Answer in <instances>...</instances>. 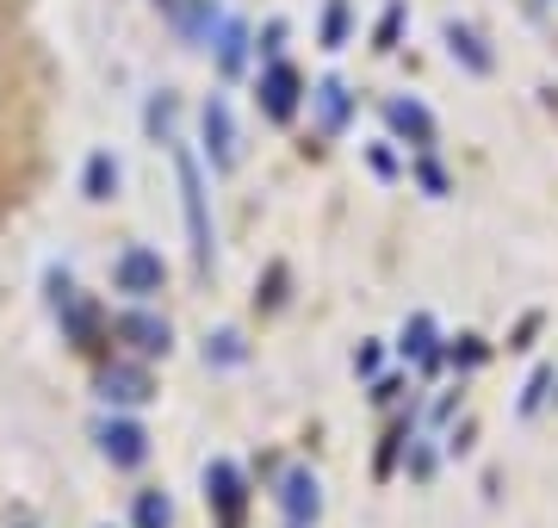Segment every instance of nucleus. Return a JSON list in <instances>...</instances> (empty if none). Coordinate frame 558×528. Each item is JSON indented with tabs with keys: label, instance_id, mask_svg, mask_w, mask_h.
Instances as JSON below:
<instances>
[{
	"label": "nucleus",
	"instance_id": "nucleus-1",
	"mask_svg": "<svg viewBox=\"0 0 558 528\" xmlns=\"http://www.w3.org/2000/svg\"><path fill=\"white\" fill-rule=\"evenodd\" d=\"M180 193H186L193 255H199V262H211V224H205V187H199V163H193V149H180Z\"/></svg>",
	"mask_w": 558,
	"mask_h": 528
},
{
	"label": "nucleus",
	"instance_id": "nucleus-2",
	"mask_svg": "<svg viewBox=\"0 0 558 528\" xmlns=\"http://www.w3.org/2000/svg\"><path fill=\"white\" fill-rule=\"evenodd\" d=\"M100 447H106L112 467H143V460H149V435H143L137 423H124V417L100 423Z\"/></svg>",
	"mask_w": 558,
	"mask_h": 528
},
{
	"label": "nucleus",
	"instance_id": "nucleus-3",
	"mask_svg": "<svg viewBox=\"0 0 558 528\" xmlns=\"http://www.w3.org/2000/svg\"><path fill=\"white\" fill-rule=\"evenodd\" d=\"M112 280H119V292H131V299H149V292H161V262L149 249H124L119 267H112Z\"/></svg>",
	"mask_w": 558,
	"mask_h": 528
},
{
	"label": "nucleus",
	"instance_id": "nucleus-4",
	"mask_svg": "<svg viewBox=\"0 0 558 528\" xmlns=\"http://www.w3.org/2000/svg\"><path fill=\"white\" fill-rule=\"evenodd\" d=\"M205 497L223 509V528H236V516H242V479H236V467L230 460H211V472H205Z\"/></svg>",
	"mask_w": 558,
	"mask_h": 528
},
{
	"label": "nucleus",
	"instance_id": "nucleus-5",
	"mask_svg": "<svg viewBox=\"0 0 558 528\" xmlns=\"http://www.w3.org/2000/svg\"><path fill=\"white\" fill-rule=\"evenodd\" d=\"M205 143H211V163L218 168L236 163V137H230V112H223V100L205 106Z\"/></svg>",
	"mask_w": 558,
	"mask_h": 528
},
{
	"label": "nucleus",
	"instance_id": "nucleus-6",
	"mask_svg": "<svg viewBox=\"0 0 558 528\" xmlns=\"http://www.w3.org/2000/svg\"><path fill=\"white\" fill-rule=\"evenodd\" d=\"M124 336H131V343H137L143 348V355H161V348H168V324H156V317H143V311H137V317H124Z\"/></svg>",
	"mask_w": 558,
	"mask_h": 528
},
{
	"label": "nucleus",
	"instance_id": "nucleus-7",
	"mask_svg": "<svg viewBox=\"0 0 558 528\" xmlns=\"http://www.w3.org/2000/svg\"><path fill=\"white\" fill-rule=\"evenodd\" d=\"M106 398L112 405H143L149 398V380L143 373H106Z\"/></svg>",
	"mask_w": 558,
	"mask_h": 528
},
{
	"label": "nucleus",
	"instance_id": "nucleus-8",
	"mask_svg": "<svg viewBox=\"0 0 558 528\" xmlns=\"http://www.w3.org/2000/svg\"><path fill=\"white\" fill-rule=\"evenodd\" d=\"M112 187H119V163L112 156H94L87 163V200H112Z\"/></svg>",
	"mask_w": 558,
	"mask_h": 528
},
{
	"label": "nucleus",
	"instance_id": "nucleus-9",
	"mask_svg": "<svg viewBox=\"0 0 558 528\" xmlns=\"http://www.w3.org/2000/svg\"><path fill=\"white\" fill-rule=\"evenodd\" d=\"M168 523H174L168 497H161V491H143L137 497V528H168Z\"/></svg>",
	"mask_w": 558,
	"mask_h": 528
},
{
	"label": "nucleus",
	"instance_id": "nucleus-10",
	"mask_svg": "<svg viewBox=\"0 0 558 528\" xmlns=\"http://www.w3.org/2000/svg\"><path fill=\"white\" fill-rule=\"evenodd\" d=\"M286 504H292V516H317V485H311L304 472H292V479H286Z\"/></svg>",
	"mask_w": 558,
	"mask_h": 528
},
{
	"label": "nucleus",
	"instance_id": "nucleus-11",
	"mask_svg": "<svg viewBox=\"0 0 558 528\" xmlns=\"http://www.w3.org/2000/svg\"><path fill=\"white\" fill-rule=\"evenodd\" d=\"M267 112H279V119L292 112V75H286V69H274V75H267Z\"/></svg>",
	"mask_w": 558,
	"mask_h": 528
}]
</instances>
